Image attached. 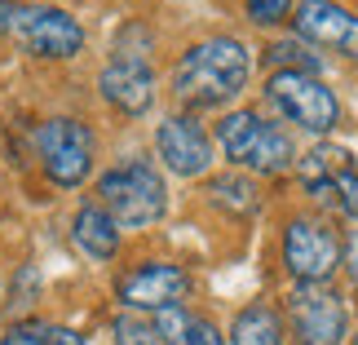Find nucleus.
<instances>
[{
  "mask_svg": "<svg viewBox=\"0 0 358 345\" xmlns=\"http://www.w3.org/2000/svg\"><path fill=\"white\" fill-rule=\"evenodd\" d=\"M252 80V49L239 36H208L173 66V98L186 111H213L235 102Z\"/></svg>",
  "mask_w": 358,
  "mask_h": 345,
  "instance_id": "f257e3e1",
  "label": "nucleus"
},
{
  "mask_svg": "<svg viewBox=\"0 0 358 345\" xmlns=\"http://www.w3.org/2000/svg\"><path fill=\"white\" fill-rule=\"evenodd\" d=\"M213 146L222 150V160L239 173H261V177H279L287 169H296V142L274 115L257 111V106H239L226 111L213 129Z\"/></svg>",
  "mask_w": 358,
  "mask_h": 345,
  "instance_id": "f03ea898",
  "label": "nucleus"
},
{
  "mask_svg": "<svg viewBox=\"0 0 358 345\" xmlns=\"http://www.w3.org/2000/svg\"><path fill=\"white\" fill-rule=\"evenodd\" d=\"M98 204L115 217L120 230H142L155 226L169 213V186H164L159 164H150L142 155L120 160L98 177Z\"/></svg>",
  "mask_w": 358,
  "mask_h": 345,
  "instance_id": "7ed1b4c3",
  "label": "nucleus"
},
{
  "mask_svg": "<svg viewBox=\"0 0 358 345\" xmlns=\"http://www.w3.org/2000/svg\"><path fill=\"white\" fill-rule=\"evenodd\" d=\"M261 98L274 120L296 124L301 133L327 137L341 124V98L310 71H270L261 85Z\"/></svg>",
  "mask_w": 358,
  "mask_h": 345,
  "instance_id": "20e7f679",
  "label": "nucleus"
},
{
  "mask_svg": "<svg viewBox=\"0 0 358 345\" xmlns=\"http://www.w3.org/2000/svg\"><path fill=\"white\" fill-rule=\"evenodd\" d=\"M0 31H9L31 58L66 62L85 49V27L53 5H0Z\"/></svg>",
  "mask_w": 358,
  "mask_h": 345,
  "instance_id": "39448f33",
  "label": "nucleus"
},
{
  "mask_svg": "<svg viewBox=\"0 0 358 345\" xmlns=\"http://www.w3.org/2000/svg\"><path fill=\"white\" fill-rule=\"evenodd\" d=\"M283 328L296 345H341L350 337L345 297L332 283H296L283 306Z\"/></svg>",
  "mask_w": 358,
  "mask_h": 345,
  "instance_id": "423d86ee",
  "label": "nucleus"
},
{
  "mask_svg": "<svg viewBox=\"0 0 358 345\" xmlns=\"http://www.w3.org/2000/svg\"><path fill=\"white\" fill-rule=\"evenodd\" d=\"M36 155H40V169L53 186H80L85 177L93 173V155H98V137L85 120H71V115H53L36 129Z\"/></svg>",
  "mask_w": 358,
  "mask_h": 345,
  "instance_id": "0eeeda50",
  "label": "nucleus"
},
{
  "mask_svg": "<svg viewBox=\"0 0 358 345\" xmlns=\"http://www.w3.org/2000/svg\"><path fill=\"white\" fill-rule=\"evenodd\" d=\"M296 177L310 199L327 204L341 217H358V164L345 146H310L306 155H296Z\"/></svg>",
  "mask_w": 358,
  "mask_h": 345,
  "instance_id": "6e6552de",
  "label": "nucleus"
},
{
  "mask_svg": "<svg viewBox=\"0 0 358 345\" xmlns=\"http://www.w3.org/2000/svg\"><path fill=\"white\" fill-rule=\"evenodd\" d=\"M283 266L296 283H332L341 270V234L323 217H292L283 230Z\"/></svg>",
  "mask_w": 358,
  "mask_h": 345,
  "instance_id": "1a4fd4ad",
  "label": "nucleus"
},
{
  "mask_svg": "<svg viewBox=\"0 0 358 345\" xmlns=\"http://www.w3.org/2000/svg\"><path fill=\"white\" fill-rule=\"evenodd\" d=\"M190 293V274L173 261H142L129 274H120L115 297L129 314H159L169 306H182Z\"/></svg>",
  "mask_w": 358,
  "mask_h": 345,
  "instance_id": "9d476101",
  "label": "nucleus"
},
{
  "mask_svg": "<svg viewBox=\"0 0 358 345\" xmlns=\"http://www.w3.org/2000/svg\"><path fill=\"white\" fill-rule=\"evenodd\" d=\"M292 31L310 49L358 58V13L336 5V0H301L292 9Z\"/></svg>",
  "mask_w": 358,
  "mask_h": 345,
  "instance_id": "9b49d317",
  "label": "nucleus"
},
{
  "mask_svg": "<svg viewBox=\"0 0 358 345\" xmlns=\"http://www.w3.org/2000/svg\"><path fill=\"white\" fill-rule=\"evenodd\" d=\"M155 155L173 177H203L213 169V133L195 115H169L155 129Z\"/></svg>",
  "mask_w": 358,
  "mask_h": 345,
  "instance_id": "f8f14e48",
  "label": "nucleus"
},
{
  "mask_svg": "<svg viewBox=\"0 0 358 345\" xmlns=\"http://www.w3.org/2000/svg\"><path fill=\"white\" fill-rule=\"evenodd\" d=\"M98 89L120 115H146L155 106V71H150L146 58H124V53H115L102 66Z\"/></svg>",
  "mask_w": 358,
  "mask_h": 345,
  "instance_id": "ddd939ff",
  "label": "nucleus"
},
{
  "mask_svg": "<svg viewBox=\"0 0 358 345\" xmlns=\"http://www.w3.org/2000/svg\"><path fill=\"white\" fill-rule=\"evenodd\" d=\"M71 239H76L80 253L93 257V261H111L120 253V226L102 204H85V209L71 217Z\"/></svg>",
  "mask_w": 358,
  "mask_h": 345,
  "instance_id": "4468645a",
  "label": "nucleus"
},
{
  "mask_svg": "<svg viewBox=\"0 0 358 345\" xmlns=\"http://www.w3.org/2000/svg\"><path fill=\"white\" fill-rule=\"evenodd\" d=\"M287 328H283V314L266 306V301H252V306H243L235 314V323H230V345H283Z\"/></svg>",
  "mask_w": 358,
  "mask_h": 345,
  "instance_id": "2eb2a0df",
  "label": "nucleus"
},
{
  "mask_svg": "<svg viewBox=\"0 0 358 345\" xmlns=\"http://www.w3.org/2000/svg\"><path fill=\"white\" fill-rule=\"evenodd\" d=\"M208 199L217 204V209L235 213V217H248V213L261 209V190H257V182H252L248 173H239V169L217 173L213 182H208Z\"/></svg>",
  "mask_w": 358,
  "mask_h": 345,
  "instance_id": "dca6fc26",
  "label": "nucleus"
},
{
  "mask_svg": "<svg viewBox=\"0 0 358 345\" xmlns=\"http://www.w3.org/2000/svg\"><path fill=\"white\" fill-rule=\"evenodd\" d=\"M199 323L186 306H169V310H159V314H150V328H155V337L159 345H195L199 341Z\"/></svg>",
  "mask_w": 358,
  "mask_h": 345,
  "instance_id": "f3484780",
  "label": "nucleus"
},
{
  "mask_svg": "<svg viewBox=\"0 0 358 345\" xmlns=\"http://www.w3.org/2000/svg\"><path fill=\"white\" fill-rule=\"evenodd\" d=\"M266 62L274 66V71H310L319 76L323 71V58L314 53L306 40H274V45H266Z\"/></svg>",
  "mask_w": 358,
  "mask_h": 345,
  "instance_id": "a211bd4d",
  "label": "nucleus"
},
{
  "mask_svg": "<svg viewBox=\"0 0 358 345\" xmlns=\"http://www.w3.org/2000/svg\"><path fill=\"white\" fill-rule=\"evenodd\" d=\"M243 9L257 27H283V22H292L296 0H243Z\"/></svg>",
  "mask_w": 358,
  "mask_h": 345,
  "instance_id": "6ab92c4d",
  "label": "nucleus"
},
{
  "mask_svg": "<svg viewBox=\"0 0 358 345\" xmlns=\"http://www.w3.org/2000/svg\"><path fill=\"white\" fill-rule=\"evenodd\" d=\"M115 345H159L155 328L142 314H120L115 319Z\"/></svg>",
  "mask_w": 358,
  "mask_h": 345,
  "instance_id": "aec40b11",
  "label": "nucleus"
},
{
  "mask_svg": "<svg viewBox=\"0 0 358 345\" xmlns=\"http://www.w3.org/2000/svg\"><path fill=\"white\" fill-rule=\"evenodd\" d=\"M40 337H45V323H13L5 328V337H0V345H40Z\"/></svg>",
  "mask_w": 358,
  "mask_h": 345,
  "instance_id": "412c9836",
  "label": "nucleus"
},
{
  "mask_svg": "<svg viewBox=\"0 0 358 345\" xmlns=\"http://www.w3.org/2000/svg\"><path fill=\"white\" fill-rule=\"evenodd\" d=\"M40 345H85V337L76 332V328H62V323H45V337Z\"/></svg>",
  "mask_w": 358,
  "mask_h": 345,
  "instance_id": "4be33fe9",
  "label": "nucleus"
},
{
  "mask_svg": "<svg viewBox=\"0 0 358 345\" xmlns=\"http://www.w3.org/2000/svg\"><path fill=\"white\" fill-rule=\"evenodd\" d=\"M341 266H345V274H350V283L358 288V226L350 230V239L341 244Z\"/></svg>",
  "mask_w": 358,
  "mask_h": 345,
  "instance_id": "5701e85b",
  "label": "nucleus"
},
{
  "mask_svg": "<svg viewBox=\"0 0 358 345\" xmlns=\"http://www.w3.org/2000/svg\"><path fill=\"white\" fill-rule=\"evenodd\" d=\"M195 345H226V341L217 337V328H213L208 319H203V323H199V341H195Z\"/></svg>",
  "mask_w": 358,
  "mask_h": 345,
  "instance_id": "b1692460",
  "label": "nucleus"
},
{
  "mask_svg": "<svg viewBox=\"0 0 358 345\" xmlns=\"http://www.w3.org/2000/svg\"><path fill=\"white\" fill-rule=\"evenodd\" d=\"M13 5H40V0H13Z\"/></svg>",
  "mask_w": 358,
  "mask_h": 345,
  "instance_id": "393cba45",
  "label": "nucleus"
},
{
  "mask_svg": "<svg viewBox=\"0 0 358 345\" xmlns=\"http://www.w3.org/2000/svg\"><path fill=\"white\" fill-rule=\"evenodd\" d=\"M350 345H358V332H354V341H350Z\"/></svg>",
  "mask_w": 358,
  "mask_h": 345,
  "instance_id": "a878e982",
  "label": "nucleus"
},
{
  "mask_svg": "<svg viewBox=\"0 0 358 345\" xmlns=\"http://www.w3.org/2000/svg\"><path fill=\"white\" fill-rule=\"evenodd\" d=\"M0 288H5V283H0Z\"/></svg>",
  "mask_w": 358,
  "mask_h": 345,
  "instance_id": "bb28decb",
  "label": "nucleus"
}]
</instances>
